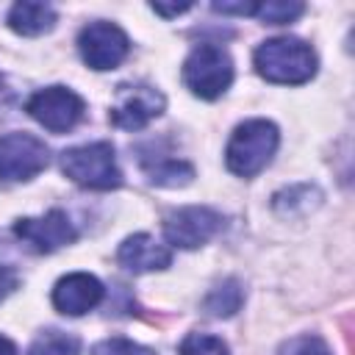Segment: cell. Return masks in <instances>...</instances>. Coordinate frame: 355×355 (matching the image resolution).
<instances>
[{"label":"cell","mask_w":355,"mask_h":355,"mask_svg":"<svg viewBox=\"0 0 355 355\" xmlns=\"http://www.w3.org/2000/svg\"><path fill=\"white\" fill-rule=\"evenodd\" d=\"M244 302V291L239 286V280H225L219 283L208 297H205V311L211 316H233Z\"/></svg>","instance_id":"14"},{"label":"cell","mask_w":355,"mask_h":355,"mask_svg":"<svg viewBox=\"0 0 355 355\" xmlns=\"http://www.w3.org/2000/svg\"><path fill=\"white\" fill-rule=\"evenodd\" d=\"M50 161V153L42 139L31 133H6L0 136V178L22 183L36 178Z\"/></svg>","instance_id":"8"},{"label":"cell","mask_w":355,"mask_h":355,"mask_svg":"<svg viewBox=\"0 0 355 355\" xmlns=\"http://www.w3.org/2000/svg\"><path fill=\"white\" fill-rule=\"evenodd\" d=\"M25 108L42 128L53 133H67L80 122L86 103L80 94H75L67 86H47V89H39Z\"/></svg>","instance_id":"6"},{"label":"cell","mask_w":355,"mask_h":355,"mask_svg":"<svg viewBox=\"0 0 355 355\" xmlns=\"http://www.w3.org/2000/svg\"><path fill=\"white\" fill-rule=\"evenodd\" d=\"M150 8H153L155 14H161V17H178V14L189 11V8H191V3H180V6H161V3H153Z\"/></svg>","instance_id":"23"},{"label":"cell","mask_w":355,"mask_h":355,"mask_svg":"<svg viewBox=\"0 0 355 355\" xmlns=\"http://www.w3.org/2000/svg\"><path fill=\"white\" fill-rule=\"evenodd\" d=\"M280 144L277 125L269 119H247L241 122L225 150V164L239 178H255L272 161Z\"/></svg>","instance_id":"2"},{"label":"cell","mask_w":355,"mask_h":355,"mask_svg":"<svg viewBox=\"0 0 355 355\" xmlns=\"http://www.w3.org/2000/svg\"><path fill=\"white\" fill-rule=\"evenodd\" d=\"M14 233L33 252H55L78 239V233L64 211H47L44 216H36V219L33 216L19 219L14 225Z\"/></svg>","instance_id":"10"},{"label":"cell","mask_w":355,"mask_h":355,"mask_svg":"<svg viewBox=\"0 0 355 355\" xmlns=\"http://www.w3.org/2000/svg\"><path fill=\"white\" fill-rule=\"evenodd\" d=\"M180 355H230V349L211 333H189L180 344Z\"/></svg>","instance_id":"18"},{"label":"cell","mask_w":355,"mask_h":355,"mask_svg":"<svg viewBox=\"0 0 355 355\" xmlns=\"http://www.w3.org/2000/svg\"><path fill=\"white\" fill-rule=\"evenodd\" d=\"M255 69L269 83L297 86L316 75V53L297 36H275L258 44Z\"/></svg>","instance_id":"1"},{"label":"cell","mask_w":355,"mask_h":355,"mask_svg":"<svg viewBox=\"0 0 355 355\" xmlns=\"http://www.w3.org/2000/svg\"><path fill=\"white\" fill-rule=\"evenodd\" d=\"M103 300V283L89 272H72L53 286V305L67 316H83Z\"/></svg>","instance_id":"11"},{"label":"cell","mask_w":355,"mask_h":355,"mask_svg":"<svg viewBox=\"0 0 355 355\" xmlns=\"http://www.w3.org/2000/svg\"><path fill=\"white\" fill-rule=\"evenodd\" d=\"M222 230V214H216L208 205H186L164 219V236L172 247L180 250H197L205 241H211Z\"/></svg>","instance_id":"7"},{"label":"cell","mask_w":355,"mask_h":355,"mask_svg":"<svg viewBox=\"0 0 355 355\" xmlns=\"http://www.w3.org/2000/svg\"><path fill=\"white\" fill-rule=\"evenodd\" d=\"M92 355H153V352L147 347L130 341V338L114 336V338H103L100 344H94Z\"/></svg>","instance_id":"20"},{"label":"cell","mask_w":355,"mask_h":355,"mask_svg":"<svg viewBox=\"0 0 355 355\" xmlns=\"http://www.w3.org/2000/svg\"><path fill=\"white\" fill-rule=\"evenodd\" d=\"M17 283H19V277H17V272L11 269V266H0V302L17 288Z\"/></svg>","instance_id":"21"},{"label":"cell","mask_w":355,"mask_h":355,"mask_svg":"<svg viewBox=\"0 0 355 355\" xmlns=\"http://www.w3.org/2000/svg\"><path fill=\"white\" fill-rule=\"evenodd\" d=\"M116 261L133 272V275H144V272H158L166 269L172 263V252L166 244L155 241L150 233H133L128 236L119 250H116Z\"/></svg>","instance_id":"12"},{"label":"cell","mask_w":355,"mask_h":355,"mask_svg":"<svg viewBox=\"0 0 355 355\" xmlns=\"http://www.w3.org/2000/svg\"><path fill=\"white\" fill-rule=\"evenodd\" d=\"M28 355H80V341L64 330H44L33 338Z\"/></svg>","instance_id":"16"},{"label":"cell","mask_w":355,"mask_h":355,"mask_svg":"<svg viewBox=\"0 0 355 355\" xmlns=\"http://www.w3.org/2000/svg\"><path fill=\"white\" fill-rule=\"evenodd\" d=\"M55 25V11L47 3H17L8 11V28L22 36H42Z\"/></svg>","instance_id":"13"},{"label":"cell","mask_w":355,"mask_h":355,"mask_svg":"<svg viewBox=\"0 0 355 355\" xmlns=\"http://www.w3.org/2000/svg\"><path fill=\"white\" fill-rule=\"evenodd\" d=\"M144 169L158 186H186L194 178V166L178 158H161L158 164H144Z\"/></svg>","instance_id":"15"},{"label":"cell","mask_w":355,"mask_h":355,"mask_svg":"<svg viewBox=\"0 0 355 355\" xmlns=\"http://www.w3.org/2000/svg\"><path fill=\"white\" fill-rule=\"evenodd\" d=\"M183 83L202 100H216L233 83V58L216 44H200L183 61Z\"/></svg>","instance_id":"4"},{"label":"cell","mask_w":355,"mask_h":355,"mask_svg":"<svg viewBox=\"0 0 355 355\" xmlns=\"http://www.w3.org/2000/svg\"><path fill=\"white\" fill-rule=\"evenodd\" d=\"M0 355H17V347L6 336H0Z\"/></svg>","instance_id":"24"},{"label":"cell","mask_w":355,"mask_h":355,"mask_svg":"<svg viewBox=\"0 0 355 355\" xmlns=\"http://www.w3.org/2000/svg\"><path fill=\"white\" fill-rule=\"evenodd\" d=\"M305 11L302 3H280V0H269V3H258L255 6V17L261 22H269V25H286V22H294L300 14Z\"/></svg>","instance_id":"17"},{"label":"cell","mask_w":355,"mask_h":355,"mask_svg":"<svg viewBox=\"0 0 355 355\" xmlns=\"http://www.w3.org/2000/svg\"><path fill=\"white\" fill-rule=\"evenodd\" d=\"M61 169L69 180L83 189L111 191L122 186V172L116 166V153L108 141L78 144L61 153Z\"/></svg>","instance_id":"3"},{"label":"cell","mask_w":355,"mask_h":355,"mask_svg":"<svg viewBox=\"0 0 355 355\" xmlns=\"http://www.w3.org/2000/svg\"><path fill=\"white\" fill-rule=\"evenodd\" d=\"M277 355H330V347L324 344V338L313 333H302V336L288 338Z\"/></svg>","instance_id":"19"},{"label":"cell","mask_w":355,"mask_h":355,"mask_svg":"<svg viewBox=\"0 0 355 355\" xmlns=\"http://www.w3.org/2000/svg\"><path fill=\"white\" fill-rule=\"evenodd\" d=\"M166 100L158 89L147 83H128L116 89V103L111 105V122L125 130H139L155 116H161Z\"/></svg>","instance_id":"9"},{"label":"cell","mask_w":355,"mask_h":355,"mask_svg":"<svg viewBox=\"0 0 355 355\" xmlns=\"http://www.w3.org/2000/svg\"><path fill=\"white\" fill-rule=\"evenodd\" d=\"M258 3H214V11L222 14H255Z\"/></svg>","instance_id":"22"},{"label":"cell","mask_w":355,"mask_h":355,"mask_svg":"<svg viewBox=\"0 0 355 355\" xmlns=\"http://www.w3.org/2000/svg\"><path fill=\"white\" fill-rule=\"evenodd\" d=\"M78 50H80V58L92 69L105 72V69H116L128 58L130 39L119 25L97 19V22H89L78 33Z\"/></svg>","instance_id":"5"}]
</instances>
